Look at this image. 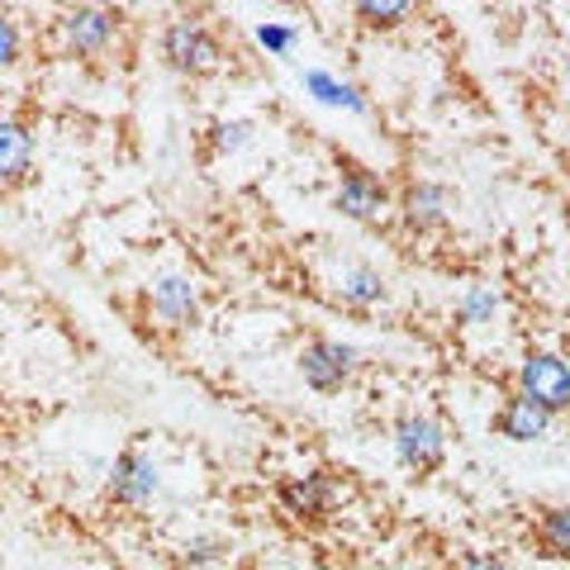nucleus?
I'll return each mask as SVG.
<instances>
[{
	"label": "nucleus",
	"instance_id": "f257e3e1",
	"mask_svg": "<svg viewBox=\"0 0 570 570\" xmlns=\"http://www.w3.org/2000/svg\"><path fill=\"white\" fill-rule=\"evenodd\" d=\"M119 43H124V14L110 6H67L48 24V48L67 62L100 67L115 58Z\"/></svg>",
	"mask_w": 570,
	"mask_h": 570
},
{
	"label": "nucleus",
	"instance_id": "f03ea898",
	"mask_svg": "<svg viewBox=\"0 0 570 570\" xmlns=\"http://www.w3.org/2000/svg\"><path fill=\"white\" fill-rule=\"evenodd\" d=\"M157 52H163V62L176 77H195V81L224 71V62H228L224 33L214 29V20H205V14H176V20H167L163 33H157Z\"/></svg>",
	"mask_w": 570,
	"mask_h": 570
},
{
	"label": "nucleus",
	"instance_id": "7ed1b4c3",
	"mask_svg": "<svg viewBox=\"0 0 570 570\" xmlns=\"http://www.w3.org/2000/svg\"><path fill=\"white\" fill-rule=\"evenodd\" d=\"M333 209L352 224H381L395 209V190L381 171H371L356 157H337V186H333Z\"/></svg>",
	"mask_w": 570,
	"mask_h": 570
},
{
	"label": "nucleus",
	"instance_id": "20e7f679",
	"mask_svg": "<svg viewBox=\"0 0 570 570\" xmlns=\"http://www.w3.org/2000/svg\"><path fill=\"white\" fill-rule=\"evenodd\" d=\"M337 504H343V485L333 471H305V475H285L276 485V509L299 528H324L333 523Z\"/></svg>",
	"mask_w": 570,
	"mask_h": 570
},
{
	"label": "nucleus",
	"instance_id": "39448f33",
	"mask_svg": "<svg viewBox=\"0 0 570 570\" xmlns=\"http://www.w3.org/2000/svg\"><path fill=\"white\" fill-rule=\"evenodd\" d=\"M390 448H395V461L404 471H414L419 480L442 471V461H448V428H442L433 414H419V409H409L390 423Z\"/></svg>",
	"mask_w": 570,
	"mask_h": 570
},
{
	"label": "nucleus",
	"instance_id": "423d86ee",
	"mask_svg": "<svg viewBox=\"0 0 570 570\" xmlns=\"http://www.w3.org/2000/svg\"><path fill=\"white\" fill-rule=\"evenodd\" d=\"M295 362L314 395H337V390H347L356 381V371H362V347L343 343V337H309Z\"/></svg>",
	"mask_w": 570,
	"mask_h": 570
},
{
	"label": "nucleus",
	"instance_id": "0eeeda50",
	"mask_svg": "<svg viewBox=\"0 0 570 570\" xmlns=\"http://www.w3.org/2000/svg\"><path fill=\"white\" fill-rule=\"evenodd\" d=\"M519 395L542 404L551 419L570 409V362L557 352H528L519 366Z\"/></svg>",
	"mask_w": 570,
	"mask_h": 570
},
{
	"label": "nucleus",
	"instance_id": "6e6552de",
	"mask_svg": "<svg viewBox=\"0 0 570 570\" xmlns=\"http://www.w3.org/2000/svg\"><path fill=\"white\" fill-rule=\"evenodd\" d=\"M157 490H163V471H157V461L148 456L134 442V448H124L119 456H115V466H110V504H119V509H148L153 499H157Z\"/></svg>",
	"mask_w": 570,
	"mask_h": 570
},
{
	"label": "nucleus",
	"instance_id": "1a4fd4ad",
	"mask_svg": "<svg viewBox=\"0 0 570 570\" xmlns=\"http://www.w3.org/2000/svg\"><path fill=\"white\" fill-rule=\"evenodd\" d=\"M400 224L409 228V234H438V228H448L452 219V190L442 181H428V176H414V181L400 186Z\"/></svg>",
	"mask_w": 570,
	"mask_h": 570
},
{
	"label": "nucleus",
	"instance_id": "9d476101",
	"mask_svg": "<svg viewBox=\"0 0 570 570\" xmlns=\"http://www.w3.org/2000/svg\"><path fill=\"white\" fill-rule=\"evenodd\" d=\"M148 309L167 333H190L200 324V291H195L190 276H157L148 291Z\"/></svg>",
	"mask_w": 570,
	"mask_h": 570
},
{
	"label": "nucleus",
	"instance_id": "9b49d317",
	"mask_svg": "<svg viewBox=\"0 0 570 570\" xmlns=\"http://www.w3.org/2000/svg\"><path fill=\"white\" fill-rule=\"evenodd\" d=\"M33 181V134L24 119L0 115V195H14Z\"/></svg>",
	"mask_w": 570,
	"mask_h": 570
},
{
	"label": "nucleus",
	"instance_id": "f8f14e48",
	"mask_svg": "<svg viewBox=\"0 0 570 570\" xmlns=\"http://www.w3.org/2000/svg\"><path fill=\"white\" fill-rule=\"evenodd\" d=\"M547 428H551V414L542 404H532L528 395H519V390L494 409V433L504 442H542Z\"/></svg>",
	"mask_w": 570,
	"mask_h": 570
},
{
	"label": "nucleus",
	"instance_id": "ddd939ff",
	"mask_svg": "<svg viewBox=\"0 0 570 570\" xmlns=\"http://www.w3.org/2000/svg\"><path fill=\"white\" fill-rule=\"evenodd\" d=\"M385 299V276L376 266H347L343 276H337V305L343 309H376Z\"/></svg>",
	"mask_w": 570,
	"mask_h": 570
},
{
	"label": "nucleus",
	"instance_id": "4468645a",
	"mask_svg": "<svg viewBox=\"0 0 570 570\" xmlns=\"http://www.w3.org/2000/svg\"><path fill=\"white\" fill-rule=\"evenodd\" d=\"M532 542L551 561H570V504H551L532 523Z\"/></svg>",
	"mask_w": 570,
	"mask_h": 570
},
{
	"label": "nucleus",
	"instance_id": "2eb2a0df",
	"mask_svg": "<svg viewBox=\"0 0 570 570\" xmlns=\"http://www.w3.org/2000/svg\"><path fill=\"white\" fill-rule=\"evenodd\" d=\"M352 14H356V24H362V29L390 33V29H400V24L414 20L419 10L409 6V0H362V6H352Z\"/></svg>",
	"mask_w": 570,
	"mask_h": 570
},
{
	"label": "nucleus",
	"instance_id": "dca6fc26",
	"mask_svg": "<svg viewBox=\"0 0 570 570\" xmlns=\"http://www.w3.org/2000/svg\"><path fill=\"white\" fill-rule=\"evenodd\" d=\"M20 62H24V29L20 20L0 14V71H14Z\"/></svg>",
	"mask_w": 570,
	"mask_h": 570
},
{
	"label": "nucleus",
	"instance_id": "f3484780",
	"mask_svg": "<svg viewBox=\"0 0 570 570\" xmlns=\"http://www.w3.org/2000/svg\"><path fill=\"white\" fill-rule=\"evenodd\" d=\"M247 142V124L234 119V124H214V153H238Z\"/></svg>",
	"mask_w": 570,
	"mask_h": 570
},
{
	"label": "nucleus",
	"instance_id": "a211bd4d",
	"mask_svg": "<svg viewBox=\"0 0 570 570\" xmlns=\"http://www.w3.org/2000/svg\"><path fill=\"white\" fill-rule=\"evenodd\" d=\"M452 570H509L499 557H485V551H466V557H456Z\"/></svg>",
	"mask_w": 570,
	"mask_h": 570
},
{
	"label": "nucleus",
	"instance_id": "6ab92c4d",
	"mask_svg": "<svg viewBox=\"0 0 570 570\" xmlns=\"http://www.w3.org/2000/svg\"><path fill=\"white\" fill-rule=\"evenodd\" d=\"M466 314H471V318H485V314H494V299H490V295H480V291H471V299H466Z\"/></svg>",
	"mask_w": 570,
	"mask_h": 570
},
{
	"label": "nucleus",
	"instance_id": "aec40b11",
	"mask_svg": "<svg viewBox=\"0 0 570 570\" xmlns=\"http://www.w3.org/2000/svg\"><path fill=\"white\" fill-rule=\"evenodd\" d=\"M566 110H570V91H566Z\"/></svg>",
	"mask_w": 570,
	"mask_h": 570
}]
</instances>
